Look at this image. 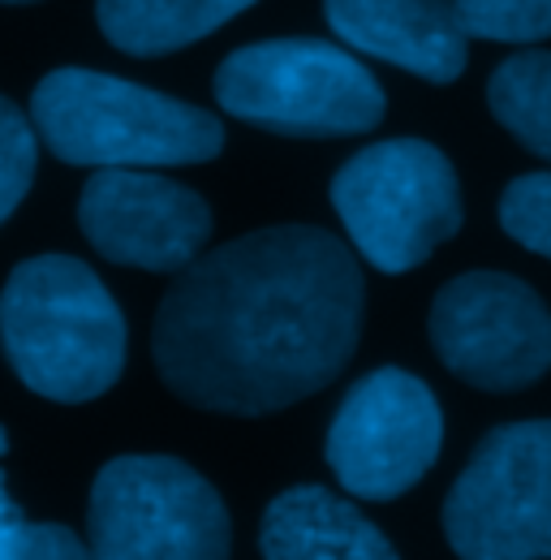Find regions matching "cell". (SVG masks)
<instances>
[{
	"mask_svg": "<svg viewBox=\"0 0 551 560\" xmlns=\"http://www.w3.org/2000/svg\"><path fill=\"white\" fill-rule=\"evenodd\" d=\"M444 415L435 393L401 366L357 380L328 431V466L357 500H397L435 466Z\"/></svg>",
	"mask_w": 551,
	"mask_h": 560,
	"instance_id": "cell-8",
	"label": "cell"
},
{
	"mask_svg": "<svg viewBox=\"0 0 551 560\" xmlns=\"http://www.w3.org/2000/svg\"><path fill=\"white\" fill-rule=\"evenodd\" d=\"M332 208L353 250L379 272H410L461 229V190L448 155L422 139L357 151L332 177Z\"/></svg>",
	"mask_w": 551,
	"mask_h": 560,
	"instance_id": "cell-5",
	"label": "cell"
},
{
	"mask_svg": "<svg viewBox=\"0 0 551 560\" xmlns=\"http://www.w3.org/2000/svg\"><path fill=\"white\" fill-rule=\"evenodd\" d=\"M453 9L474 39L539 44L551 35V0H453Z\"/></svg>",
	"mask_w": 551,
	"mask_h": 560,
	"instance_id": "cell-15",
	"label": "cell"
},
{
	"mask_svg": "<svg viewBox=\"0 0 551 560\" xmlns=\"http://www.w3.org/2000/svg\"><path fill=\"white\" fill-rule=\"evenodd\" d=\"M35 126L0 95V224L17 211L35 182Z\"/></svg>",
	"mask_w": 551,
	"mask_h": 560,
	"instance_id": "cell-17",
	"label": "cell"
},
{
	"mask_svg": "<svg viewBox=\"0 0 551 560\" xmlns=\"http://www.w3.org/2000/svg\"><path fill=\"white\" fill-rule=\"evenodd\" d=\"M0 346L31 393L78 406L121 380L126 315L82 259L35 255L4 280Z\"/></svg>",
	"mask_w": 551,
	"mask_h": 560,
	"instance_id": "cell-2",
	"label": "cell"
},
{
	"mask_svg": "<svg viewBox=\"0 0 551 560\" xmlns=\"http://www.w3.org/2000/svg\"><path fill=\"white\" fill-rule=\"evenodd\" d=\"M362 268L315 224L246 233L181 268L155 315L164 384L215 415H272L328 388L357 350Z\"/></svg>",
	"mask_w": 551,
	"mask_h": 560,
	"instance_id": "cell-1",
	"label": "cell"
},
{
	"mask_svg": "<svg viewBox=\"0 0 551 560\" xmlns=\"http://www.w3.org/2000/svg\"><path fill=\"white\" fill-rule=\"evenodd\" d=\"M495 121L551 160V52H517L486 82Z\"/></svg>",
	"mask_w": 551,
	"mask_h": 560,
	"instance_id": "cell-14",
	"label": "cell"
},
{
	"mask_svg": "<svg viewBox=\"0 0 551 560\" xmlns=\"http://www.w3.org/2000/svg\"><path fill=\"white\" fill-rule=\"evenodd\" d=\"M457 557H551V419L495 427L444 504Z\"/></svg>",
	"mask_w": 551,
	"mask_h": 560,
	"instance_id": "cell-7",
	"label": "cell"
},
{
	"mask_svg": "<svg viewBox=\"0 0 551 560\" xmlns=\"http://www.w3.org/2000/svg\"><path fill=\"white\" fill-rule=\"evenodd\" d=\"M44 147L82 168L203 164L224 147V126L164 91L95 70H52L31 100Z\"/></svg>",
	"mask_w": 551,
	"mask_h": 560,
	"instance_id": "cell-3",
	"label": "cell"
},
{
	"mask_svg": "<svg viewBox=\"0 0 551 560\" xmlns=\"http://www.w3.org/2000/svg\"><path fill=\"white\" fill-rule=\"evenodd\" d=\"M215 104L289 139H344L384 121V91L353 52L324 39H268L215 70Z\"/></svg>",
	"mask_w": 551,
	"mask_h": 560,
	"instance_id": "cell-4",
	"label": "cell"
},
{
	"mask_svg": "<svg viewBox=\"0 0 551 560\" xmlns=\"http://www.w3.org/2000/svg\"><path fill=\"white\" fill-rule=\"evenodd\" d=\"M0 4H31V0H0Z\"/></svg>",
	"mask_w": 551,
	"mask_h": 560,
	"instance_id": "cell-18",
	"label": "cell"
},
{
	"mask_svg": "<svg viewBox=\"0 0 551 560\" xmlns=\"http://www.w3.org/2000/svg\"><path fill=\"white\" fill-rule=\"evenodd\" d=\"M263 557L272 560H392L384 530L328 488H289L268 504Z\"/></svg>",
	"mask_w": 551,
	"mask_h": 560,
	"instance_id": "cell-12",
	"label": "cell"
},
{
	"mask_svg": "<svg viewBox=\"0 0 551 560\" xmlns=\"http://www.w3.org/2000/svg\"><path fill=\"white\" fill-rule=\"evenodd\" d=\"M255 0H95L108 44L134 57H164L220 31Z\"/></svg>",
	"mask_w": 551,
	"mask_h": 560,
	"instance_id": "cell-13",
	"label": "cell"
},
{
	"mask_svg": "<svg viewBox=\"0 0 551 560\" xmlns=\"http://www.w3.org/2000/svg\"><path fill=\"white\" fill-rule=\"evenodd\" d=\"M500 224L513 242L551 259V173L517 177L500 199Z\"/></svg>",
	"mask_w": 551,
	"mask_h": 560,
	"instance_id": "cell-16",
	"label": "cell"
},
{
	"mask_svg": "<svg viewBox=\"0 0 551 560\" xmlns=\"http://www.w3.org/2000/svg\"><path fill=\"white\" fill-rule=\"evenodd\" d=\"M91 557L220 560L233 552L228 509L177 457H117L99 470L86 509Z\"/></svg>",
	"mask_w": 551,
	"mask_h": 560,
	"instance_id": "cell-6",
	"label": "cell"
},
{
	"mask_svg": "<svg viewBox=\"0 0 551 560\" xmlns=\"http://www.w3.org/2000/svg\"><path fill=\"white\" fill-rule=\"evenodd\" d=\"M328 26L349 48L426 82H457L466 70V31L453 0H324Z\"/></svg>",
	"mask_w": 551,
	"mask_h": 560,
	"instance_id": "cell-11",
	"label": "cell"
},
{
	"mask_svg": "<svg viewBox=\"0 0 551 560\" xmlns=\"http://www.w3.org/2000/svg\"><path fill=\"white\" fill-rule=\"evenodd\" d=\"M78 224L104 259L146 272H181L211 237L203 199L146 168H99L82 186Z\"/></svg>",
	"mask_w": 551,
	"mask_h": 560,
	"instance_id": "cell-10",
	"label": "cell"
},
{
	"mask_svg": "<svg viewBox=\"0 0 551 560\" xmlns=\"http://www.w3.org/2000/svg\"><path fill=\"white\" fill-rule=\"evenodd\" d=\"M431 346L466 384L513 393L548 375L551 311L526 280L466 272L448 280L431 306Z\"/></svg>",
	"mask_w": 551,
	"mask_h": 560,
	"instance_id": "cell-9",
	"label": "cell"
}]
</instances>
